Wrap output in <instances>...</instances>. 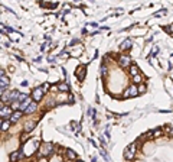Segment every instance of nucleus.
Masks as SVG:
<instances>
[{"label":"nucleus","mask_w":173,"mask_h":162,"mask_svg":"<svg viewBox=\"0 0 173 162\" xmlns=\"http://www.w3.org/2000/svg\"><path fill=\"white\" fill-rule=\"evenodd\" d=\"M35 126H36V123H35V122L26 123V124H25V130H26V132H30V130H33V128H35Z\"/></svg>","instance_id":"nucleus-15"},{"label":"nucleus","mask_w":173,"mask_h":162,"mask_svg":"<svg viewBox=\"0 0 173 162\" xmlns=\"http://www.w3.org/2000/svg\"><path fill=\"white\" fill-rule=\"evenodd\" d=\"M29 97H27L26 94H23V93H20V95H19V103H23L25 100H27Z\"/></svg>","instance_id":"nucleus-20"},{"label":"nucleus","mask_w":173,"mask_h":162,"mask_svg":"<svg viewBox=\"0 0 173 162\" xmlns=\"http://www.w3.org/2000/svg\"><path fill=\"white\" fill-rule=\"evenodd\" d=\"M0 130H2V122H0Z\"/></svg>","instance_id":"nucleus-26"},{"label":"nucleus","mask_w":173,"mask_h":162,"mask_svg":"<svg viewBox=\"0 0 173 162\" xmlns=\"http://www.w3.org/2000/svg\"><path fill=\"white\" fill-rule=\"evenodd\" d=\"M42 99H43V90L41 88V87L33 90L32 91V100L35 101V103H38V101H41Z\"/></svg>","instance_id":"nucleus-3"},{"label":"nucleus","mask_w":173,"mask_h":162,"mask_svg":"<svg viewBox=\"0 0 173 162\" xmlns=\"http://www.w3.org/2000/svg\"><path fill=\"white\" fill-rule=\"evenodd\" d=\"M10 128V122H3L2 123V130H9Z\"/></svg>","instance_id":"nucleus-19"},{"label":"nucleus","mask_w":173,"mask_h":162,"mask_svg":"<svg viewBox=\"0 0 173 162\" xmlns=\"http://www.w3.org/2000/svg\"><path fill=\"white\" fill-rule=\"evenodd\" d=\"M22 157H23V153H22L20 151L12 152V153H10V162H16V161H19V159H20Z\"/></svg>","instance_id":"nucleus-10"},{"label":"nucleus","mask_w":173,"mask_h":162,"mask_svg":"<svg viewBox=\"0 0 173 162\" xmlns=\"http://www.w3.org/2000/svg\"><path fill=\"white\" fill-rule=\"evenodd\" d=\"M139 94V91H137V87L136 85H130L129 88L124 91V97L127 99V97H131V95H137Z\"/></svg>","instance_id":"nucleus-5"},{"label":"nucleus","mask_w":173,"mask_h":162,"mask_svg":"<svg viewBox=\"0 0 173 162\" xmlns=\"http://www.w3.org/2000/svg\"><path fill=\"white\" fill-rule=\"evenodd\" d=\"M107 73H108L107 65H105V64H103V65H101V75H103V77H107Z\"/></svg>","instance_id":"nucleus-17"},{"label":"nucleus","mask_w":173,"mask_h":162,"mask_svg":"<svg viewBox=\"0 0 173 162\" xmlns=\"http://www.w3.org/2000/svg\"><path fill=\"white\" fill-rule=\"evenodd\" d=\"M85 70H86V67L85 65H79V67L76 68V77H78V80L79 81H82V80L85 78Z\"/></svg>","instance_id":"nucleus-6"},{"label":"nucleus","mask_w":173,"mask_h":162,"mask_svg":"<svg viewBox=\"0 0 173 162\" xmlns=\"http://www.w3.org/2000/svg\"><path fill=\"white\" fill-rule=\"evenodd\" d=\"M139 73H140V68L137 67L136 64H133V65H130V74H131L133 77H136V75H139Z\"/></svg>","instance_id":"nucleus-13"},{"label":"nucleus","mask_w":173,"mask_h":162,"mask_svg":"<svg viewBox=\"0 0 173 162\" xmlns=\"http://www.w3.org/2000/svg\"><path fill=\"white\" fill-rule=\"evenodd\" d=\"M12 113H13V110H12L10 107L7 106V107H3L2 110H0V116L2 117H6V119H9L12 116Z\"/></svg>","instance_id":"nucleus-8"},{"label":"nucleus","mask_w":173,"mask_h":162,"mask_svg":"<svg viewBox=\"0 0 173 162\" xmlns=\"http://www.w3.org/2000/svg\"><path fill=\"white\" fill-rule=\"evenodd\" d=\"M9 83H10V80H9V77H6V75H3V77H0V88H6V87L9 85Z\"/></svg>","instance_id":"nucleus-11"},{"label":"nucleus","mask_w":173,"mask_h":162,"mask_svg":"<svg viewBox=\"0 0 173 162\" xmlns=\"http://www.w3.org/2000/svg\"><path fill=\"white\" fill-rule=\"evenodd\" d=\"M3 75H5V71H3V70H0V77H3Z\"/></svg>","instance_id":"nucleus-25"},{"label":"nucleus","mask_w":173,"mask_h":162,"mask_svg":"<svg viewBox=\"0 0 173 162\" xmlns=\"http://www.w3.org/2000/svg\"><path fill=\"white\" fill-rule=\"evenodd\" d=\"M58 88H59L61 91H69V87H68L66 84H59V85H58Z\"/></svg>","instance_id":"nucleus-18"},{"label":"nucleus","mask_w":173,"mask_h":162,"mask_svg":"<svg viewBox=\"0 0 173 162\" xmlns=\"http://www.w3.org/2000/svg\"><path fill=\"white\" fill-rule=\"evenodd\" d=\"M3 107H5V103H3V101L0 100V110H2V109H3Z\"/></svg>","instance_id":"nucleus-24"},{"label":"nucleus","mask_w":173,"mask_h":162,"mask_svg":"<svg viewBox=\"0 0 173 162\" xmlns=\"http://www.w3.org/2000/svg\"><path fill=\"white\" fill-rule=\"evenodd\" d=\"M66 157L69 158V159H75L76 158V153L72 149H66Z\"/></svg>","instance_id":"nucleus-16"},{"label":"nucleus","mask_w":173,"mask_h":162,"mask_svg":"<svg viewBox=\"0 0 173 162\" xmlns=\"http://www.w3.org/2000/svg\"><path fill=\"white\" fill-rule=\"evenodd\" d=\"M0 100L3 101V103H12V99H10V91H6L5 94L2 95V99Z\"/></svg>","instance_id":"nucleus-14"},{"label":"nucleus","mask_w":173,"mask_h":162,"mask_svg":"<svg viewBox=\"0 0 173 162\" xmlns=\"http://www.w3.org/2000/svg\"><path fill=\"white\" fill-rule=\"evenodd\" d=\"M5 94V88H0V99H2V95Z\"/></svg>","instance_id":"nucleus-23"},{"label":"nucleus","mask_w":173,"mask_h":162,"mask_svg":"<svg viewBox=\"0 0 173 162\" xmlns=\"http://www.w3.org/2000/svg\"><path fill=\"white\" fill-rule=\"evenodd\" d=\"M133 48V41L131 39H125L124 42H121V45H120V49L121 51H130Z\"/></svg>","instance_id":"nucleus-7"},{"label":"nucleus","mask_w":173,"mask_h":162,"mask_svg":"<svg viewBox=\"0 0 173 162\" xmlns=\"http://www.w3.org/2000/svg\"><path fill=\"white\" fill-rule=\"evenodd\" d=\"M39 157H49L52 152H54V145L52 143H43L39 148Z\"/></svg>","instance_id":"nucleus-1"},{"label":"nucleus","mask_w":173,"mask_h":162,"mask_svg":"<svg viewBox=\"0 0 173 162\" xmlns=\"http://www.w3.org/2000/svg\"><path fill=\"white\" fill-rule=\"evenodd\" d=\"M137 91H139V94L144 93V91H146V85H139V87H137Z\"/></svg>","instance_id":"nucleus-21"},{"label":"nucleus","mask_w":173,"mask_h":162,"mask_svg":"<svg viewBox=\"0 0 173 162\" xmlns=\"http://www.w3.org/2000/svg\"><path fill=\"white\" fill-rule=\"evenodd\" d=\"M133 80H134L136 83H139V81H140V80H141V75H140V74H139V75H136V77H133Z\"/></svg>","instance_id":"nucleus-22"},{"label":"nucleus","mask_w":173,"mask_h":162,"mask_svg":"<svg viewBox=\"0 0 173 162\" xmlns=\"http://www.w3.org/2000/svg\"><path fill=\"white\" fill-rule=\"evenodd\" d=\"M38 110V103H35V101H30V104L27 106V109L25 110V113L26 114H32V113H35Z\"/></svg>","instance_id":"nucleus-9"},{"label":"nucleus","mask_w":173,"mask_h":162,"mask_svg":"<svg viewBox=\"0 0 173 162\" xmlns=\"http://www.w3.org/2000/svg\"><path fill=\"white\" fill-rule=\"evenodd\" d=\"M136 151H137V145H130L124 151V158L127 159V161H131L136 155Z\"/></svg>","instance_id":"nucleus-2"},{"label":"nucleus","mask_w":173,"mask_h":162,"mask_svg":"<svg viewBox=\"0 0 173 162\" xmlns=\"http://www.w3.org/2000/svg\"><path fill=\"white\" fill-rule=\"evenodd\" d=\"M118 64L121 65V68H127L131 64V58L129 55H121L118 58Z\"/></svg>","instance_id":"nucleus-4"},{"label":"nucleus","mask_w":173,"mask_h":162,"mask_svg":"<svg viewBox=\"0 0 173 162\" xmlns=\"http://www.w3.org/2000/svg\"><path fill=\"white\" fill-rule=\"evenodd\" d=\"M22 114H23L22 112H13L12 113V116H10V123H16L17 120L22 117Z\"/></svg>","instance_id":"nucleus-12"}]
</instances>
